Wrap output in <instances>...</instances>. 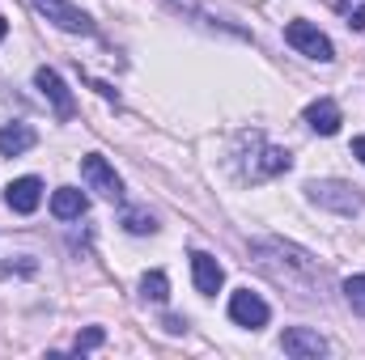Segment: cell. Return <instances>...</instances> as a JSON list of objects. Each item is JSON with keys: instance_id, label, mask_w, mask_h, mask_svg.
Segmentation results:
<instances>
[{"instance_id": "e0dca14e", "label": "cell", "mask_w": 365, "mask_h": 360, "mask_svg": "<svg viewBox=\"0 0 365 360\" xmlns=\"http://www.w3.org/2000/svg\"><path fill=\"white\" fill-rule=\"evenodd\" d=\"M98 344H102V331L90 327V331H81V335H77V344H73V348H77V352H90V348H98Z\"/></svg>"}, {"instance_id": "277c9868", "label": "cell", "mask_w": 365, "mask_h": 360, "mask_svg": "<svg viewBox=\"0 0 365 360\" xmlns=\"http://www.w3.org/2000/svg\"><path fill=\"white\" fill-rule=\"evenodd\" d=\"M51 26H60V30H68V34H93V21L73 4V0H30Z\"/></svg>"}, {"instance_id": "d6986e66", "label": "cell", "mask_w": 365, "mask_h": 360, "mask_svg": "<svg viewBox=\"0 0 365 360\" xmlns=\"http://www.w3.org/2000/svg\"><path fill=\"white\" fill-rule=\"evenodd\" d=\"M353 157H361V166H365V136H357V140H353Z\"/></svg>"}, {"instance_id": "8fae6325", "label": "cell", "mask_w": 365, "mask_h": 360, "mask_svg": "<svg viewBox=\"0 0 365 360\" xmlns=\"http://www.w3.org/2000/svg\"><path fill=\"white\" fill-rule=\"evenodd\" d=\"M34 85L43 90V97H51V106H56V115H60V119H73V93L64 90L60 73H51V68H38V73H34Z\"/></svg>"}, {"instance_id": "30bf717a", "label": "cell", "mask_w": 365, "mask_h": 360, "mask_svg": "<svg viewBox=\"0 0 365 360\" xmlns=\"http://www.w3.org/2000/svg\"><path fill=\"white\" fill-rule=\"evenodd\" d=\"M306 123H310V132H319V136H336L340 123H344V115H340V106H336L331 97H319V102L306 106Z\"/></svg>"}, {"instance_id": "9c48e42d", "label": "cell", "mask_w": 365, "mask_h": 360, "mask_svg": "<svg viewBox=\"0 0 365 360\" xmlns=\"http://www.w3.org/2000/svg\"><path fill=\"white\" fill-rule=\"evenodd\" d=\"M191 280H195V288H200L204 297H217L221 284H225V271H221V263H217L212 255L195 250V255H191Z\"/></svg>"}, {"instance_id": "ffe728a7", "label": "cell", "mask_w": 365, "mask_h": 360, "mask_svg": "<svg viewBox=\"0 0 365 360\" xmlns=\"http://www.w3.org/2000/svg\"><path fill=\"white\" fill-rule=\"evenodd\" d=\"M166 331H175V335H179V331H187V322H182V318H166Z\"/></svg>"}, {"instance_id": "3957f363", "label": "cell", "mask_w": 365, "mask_h": 360, "mask_svg": "<svg viewBox=\"0 0 365 360\" xmlns=\"http://www.w3.org/2000/svg\"><path fill=\"white\" fill-rule=\"evenodd\" d=\"M284 43H289L293 51H302V55L319 60V64H331V60H336L331 38H327L319 26H310V21H289V26H284Z\"/></svg>"}, {"instance_id": "44dd1931", "label": "cell", "mask_w": 365, "mask_h": 360, "mask_svg": "<svg viewBox=\"0 0 365 360\" xmlns=\"http://www.w3.org/2000/svg\"><path fill=\"white\" fill-rule=\"evenodd\" d=\"M4 34H9V21H4V17H0V38H4Z\"/></svg>"}, {"instance_id": "ba28073f", "label": "cell", "mask_w": 365, "mask_h": 360, "mask_svg": "<svg viewBox=\"0 0 365 360\" xmlns=\"http://www.w3.org/2000/svg\"><path fill=\"white\" fill-rule=\"evenodd\" d=\"M4 203L13 208V212H34L38 203H43V182L34 179V174H26V179H17V182H9L4 186Z\"/></svg>"}, {"instance_id": "7c38bea8", "label": "cell", "mask_w": 365, "mask_h": 360, "mask_svg": "<svg viewBox=\"0 0 365 360\" xmlns=\"http://www.w3.org/2000/svg\"><path fill=\"white\" fill-rule=\"evenodd\" d=\"M51 212H56L60 221H81V216L90 212V199H86V191H77V186H60V191L51 195Z\"/></svg>"}, {"instance_id": "7402d4cb", "label": "cell", "mask_w": 365, "mask_h": 360, "mask_svg": "<svg viewBox=\"0 0 365 360\" xmlns=\"http://www.w3.org/2000/svg\"><path fill=\"white\" fill-rule=\"evenodd\" d=\"M353 4H357V0H340V9H353Z\"/></svg>"}, {"instance_id": "ac0fdd59", "label": "cell", "mask_w": 365, "mask_h": 360, "mask_svg": "<svg viewBox=\"0 0 365 360\" xmlns=\"http://www.w3.org/2000/svg\"><path fill=\"white\" fill-rule=\"evenodd\" d=\"M344 13H349V26L353 30H365V4L361 0H357V9H344Z\"/></svg>"}, {"instance_id": "5b68a950", "label": "cell", "mask_w": 365, "mask_h": 360, "mask_svg": "<svg viewBox=\"0 0 365 360\" xmlns=\"http://www.w3.org/2000/svg\"><path fill=\"white\" fill-rule=\"evenodd\" d=\"M230 318H234L238 327H247V331H259V327H268L272 309H268V301H264L259 292H251V288H238V292L230 297Z\"/></svg>"}, {"instance_id": "9a60e30c", "label": "cell", "mask_w": 365, "mask_h": 360, "mask_svg": "<svg viewBox=\"0 0 365 360\" xmlns=\"http://www.w3.org/2000/svg\"><path fill=\"white\" fill-rule=\"evenodd\" d=\"M123 229H128V233H153V229H158V221H153V212L128 208V212H123Z\"/></svg>"}, {"instance_id": "6da1fadb", "label": "cell", "mask_w": 365, "mask_h": 360, "mask_svg": "<svg viewBox=\"0 0 365 360\" xmlns=\"http://www.w3.org/2000/svg\"><path fill=\"white\" fill-rule=\"evenodd\" d=\"M247 144H251V157H242V174L251 182L259 179H272V174H284L289 166H293V157L284 153V149H276V144H268L259 132H251V136H242Z\"/></svg>"}, {"instance_id": "52a82bcc", "label": "cell", "mask_w": 365, "mask_h": 360, "mask_svg": "<svg viewBox=\"0 0 365 360\" xmlns=\"http://www.w3.org/2000/svg\"><path fill=\"white\" fill-rule=\"evenodd\" d=\"M280 348H284V356H293V360H319V356H327V339H323L319 331H306V327L284 331V335H280Z\"/></svg>"}, {"instance_id": "5bb4252c", "label": "cell", "mask_w": 365, "mask_h": 360, "mask_svg": "<svg viewBox=\"0 0 365 360\" xmlns=\"http://www.w3.org/2000/svg\"><path fill=\"white\" fill-rule=\"evenodd\" d=\"M140 292H145L149 301H166V297H170V280H166V271H149V275L140 280Z\"/></svg>"}, {"instance_id": "7a4b0ae2", "label": "cell", "mask_w": 365, "mask_h": 360, "mask_svg": "<svg viewBox=\"0 0 365 360\" xmlns=\"http://www.w3.org/2000/svg\"><path fill=\"white\" fill-rule=\"evenodd\" d=\"M306 195H310V203H319V208H331V212H340V216H353V212H361V208H365V199L357 195V186H349V182H336V179L306 182Z\"/></svg>"}, {"instance_id": "2e32d148", "label": "cell", "mask_w": 365, "mask_h": 360, "mask_svg": "<svg viewBox=\"0 0 365 360\" xmlns=\"http://www.w3.org/2000/svg\"><path fill=\"white\" fill-rule=\"evenodd\" d=\"M344 301H349L357 314H365V275H349V280H344Z\"/></svg>"}, {"instance_id": "4fadbf2b", "label": "cell", "mask_w": 365, "mask_h": 360, "mask_svg": "<svg viewBox=\"0 0 365 360\" xmlns=\"http://www.w3.org/2000/svg\"><path fill=\"white\" fill-rule=\"evenodd\" d=\"M34 127H26V123H9V127H0V153L4 157H17V153H26V149H34Z\"/></svg>"}, {"instance_id": "8992f818", "label": "cell", "mask_w": 365, "mask_h": 360, "mask_svg": "<svg viewBox=\"0 0 365 360\" xmlns=\"http://www.w3.org/2000/svg\"><path fill=\"white\" fill-rule=\"evenodd\" d=\"M81 179L90 182V191L106 195V199H123V182H119V174H115V170H110V162H106V157H98V153L81 157Z\"/></svg>"}]
</instances>
